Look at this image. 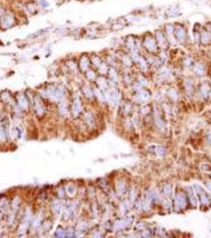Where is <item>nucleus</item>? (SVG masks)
Listing matches in <instances>:
<instances>
[{
    "label": "nucleus",
    "instance_id": "f257e3e1",
    "mask_svg": "<svg viewBox=\"0 0 211 238\" xmlns=\"http://www.w3.org/2000/svg\"><path fill=\"white\" fill-rule=\"evenodd\" d=\"M12 23H13V17L10 14L6 15V16L4 17V18L3 19V21H2V25L3 26H5V27H8V26H10Z\"/></svg>",
    "mask_w": 211,
    "mask_h": 238
}]
</instances>
